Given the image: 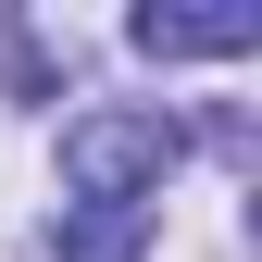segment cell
I'll list each match as a JSON object with an SVG mask.
<instances>
[{"mask_svg":"<svg viewBox=\"0 0 262 262\" xmlns=\"http://www.w3.org/2000/svg\"><path fill=\"white\" fill-rule=\"evenodd\" d=\"M187 162V125L175 113H75L62 125V187L75 200H162V175Z\"/></svg>","mask_w":262,"mask_h":262,"instance_id":"1","label":"cell"},{"mask_svg":"<svg viewBox=\"0 0 262 262\" xmlns=\"http://www.w3.org/2000/svg\"><path fill=\"white\" fill-rule=\"evenodd\" d=\"M138 250H150V200H113V212L75 200L50 225V262H138Z\"/></svg>","mask_w":262,"mask_h":262,"instance_id":"3","label":"cell"},{"mask_svg":"<svg viewBox=\"0 0 262 262\" xmlns=\"http://www.w3.org/2000/svg\"><path fill=\"white\" fill-rule=\"evenodd\" d=\"M125 38H138L150 62H225V50H250V38H262V13H175V0H150Z\"/></svg>","mask_w":262,"mask_h":262,"instance_id":"2","label":"cell"}]
</instances>
